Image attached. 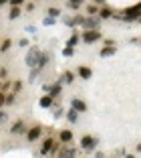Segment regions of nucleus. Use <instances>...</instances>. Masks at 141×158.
Segmentation results:
<instances>
[{
	"label": "nucleus",
	"mask_w": 141,
	"mask_h": 158,
	"mask_svg": "<svg viewBox=\"0 0 141 158\" xmlns=\"http://www.w3.org/2000/svg\"><path fill=\"white\" fill-rule=\"evenodd\" d=\"M103 2H105V0H95V4H103Z\"/></svg>",
	"instance_id": "72a5a7b5"
},
{
	"label": "nucleus",
	"mask_w": 141,
	"mask_h": 158,
	"mask_svg": "<svg viewBox=\"0 0 141 158\" xmlns=\"http://www.w3.org/2000/svg\"><path fill=\"white\" fill-rule=\"evenodd\" d=\"M38 57H41V51H38L37 47H30L28 49V53H26V65L28 67H37V63H38Z\"/></svg>",
	"instance_id": "f03ea898"
},
{
	"label": "nucleus",
	"mask_w": 141,
	"mask_h": 158,
	"mask_svg": "<svg viewBox=\"0 0 141 158\" xmlns=\"http://www.w3.org/2000/svg\"><path fill=\"white\" fill-rule=\"evenodd\" d=\"M101 39V33H99V28H93V31H85L83 33V41L85 43H95Z\"/></svg>",
	"instance_id": "39448f33"
},
{
	"label": "nucleus",
	"mask_w": 141,
	"mask_h": 158,
	"mask_svg": "<svg viewBox=\"0 0 141 158\" xmlns=\"http://www.w3.org/2000/svg\"><path fill=\"white\" fill-rule=\"evenodd\" d=\"M20 16V6H12V8H10V14H8V19H18Z\"/></svg>",
	"instance_id": "a211bd4d"
},
{
	"label": "nucleus",
	"mask_w": 141,
	"mask_h": 158,
	"mask_svg": "<svg viewBox=\"0 0 141 158\" xmlns=\"http://www.w3.org/2000/svg\"><path fill=\"white\" fill-rule=\"evenodd\" d=\"M97 146V140L93 138V136H83L81 138V148L87 150V152H91V150H95Z\"/></svg>",
	"instance_id": "20e7f679"
},
{
	"label": "nucleus",
	"mask_w": 141,
	"mask_h": 158,
	"mask_svg": "<svg viewBox=\"0 0 141 158\" xmlns=\"http://www.w3.org/2000/svg\"><path fill=\"white\" fill-rule=\"evenodd\" d=\"M99 23H101V19H97V16H87V19H83L81 27L85 31H93V28H99Z\"/></svg>",
	"instance_id": "7ed1b4c3"
},
{
	"label": "nucleus",
	"mask_w": 141,
	"mask_h": 158,
	"mask_svg": "<svg viewBox=\"0 0 141 158\" xmlns=\"http://www.w3.org/2000/svg\"><path fill=\"white\" fill-rule=\"evenodd\" d=\"M18 45H20V47H28V41H26V39H20Z\"/></svg>",
	"instance_id": "473e14b6"
},
{
	"label": "nucleus",
	"mask_w": 141,
	"mask_h": 158,
	"mask_svg": "<svg viewBox=\"0 0 141 158\" xmlns=\"http://www.w3.org/2000/svg\"><path fill=\"white\" fill-rule=\"evenodd\" d=\"M6 120H8V114H6L4 110H0V124H4Z\"/></svg>",
	"instance_id": "c85d7f7f"
},
{
	"label": "nucleus",
	"mask_w": 141,
	"mask_h": 158,
	"mask_svg": "<svg viewBox=\"0 0 141 158\" xmlns=\"http://www.w3.org/2000/svg\"><path fill=\"white\" fill-rule=\"evenodd\" d=\"M46 61H49V57H46L45 53H41V57H38V63H37V67H34V69H42V67L46 65Z\"/></svg>",
	"instance_id": "f3484780"
},
{
	"label": "nucleus",
	"mask_w": 141,
	"mask_h": 158,
	"mask_svg": "<svg viewBox=\"0 0 141 158\" xmlns=\"http://www.w3.org/2000/svg\"><path fill=\"white\" fill-rule=\"evenodd\" d=\"M6 2H8V0H0V6H2V4H6Z\"/></svg>",
	"instance_id": "f704fd0d"
},
{
	"label": "nucleus",
	"mask_w": 141,
	"mask_h": 158,
	"mask_svg": "<svg viewBox=\"0 0 141 158\" xmlns=\"http://www.w3.org/2000/svg\"><path fill=\"white\" fill-rule=\"evenodd\" d=\"M75 154H77L75 148H63L59 152V158H75Z\"/></svg>",
	"instance_id": "9b49d317"
},
{
	"label": "nucleus",
	"mask_w": 141,
	"mask_h": 158,
	"mask_svg": "<svg viewBox=\"0 0 141 158\" xmlns=\"http://www.w3.org/2000/svg\"><path fill=\"white\" fill-rule=\"evenodd\" d=\"M53 99H55V98H50L49 93H46L45 98H41V107H50V106H53Z\"/></svg>",
	"instance_id": "ddd939ff"
},
{
	"label": "nucleus",
	"mask_w": 141,
	"mask_h": 158,
	"mask_svg": "<svg viewBox=\"0 0 141 158\" xmlns=\"http://www.w3.org/2000/svg\"><path fill=\"white\" fill-rule=\"evenodd\" d=\"M73 140V132L71 130H63L61 132V142H71Z\"/></svg>",
	"instance_id": "4468645a"
},
{
	"label": "nucleus",
	"mask_w": 141,
	"mask_h": 158,
	"mask_svg": "<svg viewBox=\"0 0 141 158\" xmlns=\"http://www.w3.org/2000/svg\"><path fill=\"white\" fill-rule=\"evenodd\" d=\"M61 114H63V107H55V116L61 118Z\"/></svg>",
	"instance_id": "2f4dec72"
},
{
	"label": "nucleus",
	"mask_w": 141,
	"mask_h": 158,
	"mask_svg": "<svg viewBox=\"0 0 141 158\" xmlns=\"http://www.w3.org/2000/svg\"><path fill=\"white\" fill-rule=\"evenodd\" d=\"M0 87H2V83H0Z\"/></svg>",
	"instance_id": "c9c22d12"
},
{
	"label": "nucleus",
	"mask_w": 141,
	"mask_h": 158,
	"mask_svg": "<svg viewBox=\"0 0 141 158\" xmlns=\"http://www.w3.org/2000/svg\"><path fill=\"white\" fill-rule=\"evenodd\" d=\"M67 120L75 124V122L79 120V112H77V110H69V112H67Z\"/></svg>",
	"instance_id": "2eb2a0df"
},
{
	"label": "nucleus",
	"mask_w": 141,
	"mask_h": 158,
	"mask_svg": "<svg viewBox=\"0 0 141 158\" xmlns=\"http://www.w3.org/2000/svg\"><path fill=\"white\" fill-rule=\"evenodd\" d=\"M139 10H141V4H135L131 8H125L123 12V20H127V23H133V20L139 19Z\"/></svg>",
	"instance_id": "f257e3e1"
},
{
	"label": "nucleus",
	"mask_w": 141,
	"mask_h": 158,
	"mask_svg": "<svg viewBox=\"0 0 141 158\" xmlns=\"http://www.w3.org/2000/svg\"><path fill=\"white\" fill-rule=\"evenodd\" d=\"M99 16H101V19H109V16H113V10H111V8H103L99 12Z\"/></svg>",
	"instance_id": "aec40b11"
},
{
	"label": "nucleus",
	"mask_w": 141,
	"mask_h": 158,
	"mask_svg": "<svg viewBox=\"0 0 141 158\" xmlns=\"http://www.w3.org/2000/svg\"><path fill=\"white\" fill-rule=\"evenodd\" d=\"M87 12H89V16H95L99 10H97V4H89L87 6Z\"/></svg>",
	"instance_id": "4be33fe9"
},
{
	"label": "nucleus",
	"mask_w": 141,
	"mask_h": 158,
	"mask_svg": "<svg viewBox=\"0 0 141 158\" xmlns=\"http://www.w3.org/2000/svg\"><path fill=\"white\" fill-rule=\"evenodd\" d=\"M42 134V130L38 128V126H34V128H30V130H26V138L30 140V142H34V140L38 138V136Z\"/></svg>",
	"instance_id": "423d86ee"
},
{
	"label": "nucleus",
	"mask_w": 141,
	"mask_h": 158,
	"mask_svg": "<svg viewBox=\"0 0 141 158\" xmlns=\"http://www.w3.org/2000/svg\"><path fill=\"white\" fill-rule=\"evenodd\" d=\"M83 2H85V0H69V6H71L73 10H77V8L83 6Z\"/></svg>",
	"instance_id": "6ab92c4d"
},
{
	"label": "nucleus",
	"mask_w": 141,
	"mask_h": 158,
	"mask_svg": "<svg viewBox=\"0 0 141 158\" xmlns=\"http://www.w3.org/2000/svg\"><path fill=\"white\" fill-rule=\"evenodd\" d=\"M79 43V35H73V37L69 39V47H75Z\"/></svg>",
	"instance_id": "bb28decb"
},
{
	"label": "nucleus",
	"mask_w": 141,
	"mask_h": 158,
	"mask_svg": "<svg viewBox=\"0 0 141 158\" xmlns=\"http://www.w3.org/2000/svg\"><path fill=\"white\" fill-rule=\"evenodd\" d=\"M59 14H61V12H59L57 8H50V10H49V16H59Z\"/></svg>",
	"instance_id": "c756f323"
},
{
	"label": "nucleus",
	"mask_w": 141,
	"mask_h": 158,
	"mask_svg": "<svg viewBox=\"0 0 141 158\" xmlns=\"http://www.w3.org/2000/svg\"><path fill=\"white\" fill-rule=\"evenodd\" d=\"M20 87H22V83H20V81H14V85H12V93H18V91H20Z\"/></svg>",
	"instance_id": "cd10ccee"
},
{
	"label": "nucleus",
	"mask_w": 141,
	"mask_h": 158,
	"mask_svg": "<svg viewBox=\"0 0 141 158\" xmlns=\"http://www.w3.org/2000/svg\"><path fill=\"white\" fill-rule=\"evenodd\" d=\"M22 132H26L24 124H22V122H14V124H12V128H10V134L18 136V134H22Z\"/></svg>",
	"instance_id": "0eeeda50"
},
{
	"label": "nucleus",
	"mask_w": 141,
	"mask_h": 158,
	"mask_svg": "<svg viewBox=\"0 0 141 158\" xmlns=\"http://www.w3.org/2000/svg\"><path fill=\"white\" fill-rule=\"evenodd\" d=\"M63 77H65V83H73V79H75V75L73 73H71V71H65V75H63Z\"/></svg>",
	"instance_id": "412c9836"
},
{
	"label": "nucleus",
	"mask_w": 141,
	"mask_h": 158,
	"mask_svg": "<svg viewBox=\"0 0 141 158\" xmlns=\"http://www.w3.org/2000/svg\"><path fill=\"white\" fill-rule=\"evenodd\" d=\"M57 20H55V16H46L45 20H42V24H45V27H50V24H55Z\"/></svg>",
	"instance_id": "b1692460"
},
{
	"label": "nucleus",
	"mask_w": 141,
	"mask_h": 158,
	"mask_svg": "<svg viewBox=\"0 0 141 158\" xmlns=\"http://www.w3.org/2000/svg\"><path fill=\"white\" fill-rule=\"evenodd\" d=\"M71 106H73V110H77V112H85V110H87L85 102H83V99H79V98L71 99Z\"/></svg>",
	"instance_id": "6e6552de"
},
{
	"label": "nucleus",
	"mask_w": 141,
	"mask_h": 158,
	"mask_svg": "<svg viewBox=\"0 0 141 158\" xmlns=\"http://www.w3.org/2000/svg\"><path fill=\"white\" fill-rule=\"evenodd\" d=\"M4 103H6V106H12V103H14V93H8V95H6Z\"/></svg>",
	"instance_id": "393cba45"
},
{
	"label": "nucleus",
	"mask_w": 141,
	"mask_h": 158,
	"mask_svg": "<svg viewBox=\"0 0 141 158\" xmlns=\"http://www.w3.org/2000/svg\"><path fill=\"white\" fill-rule=\"evenodd\" d=\"M91 75H93V71L89 69V67H85V65L79 67V77L81 79H91Z\"/></svg>",
	"instance_id": "f8f14e48"
},
{
	"label": "nucleus",
	"mask_w": 141,
	"mask_h": 158,
	"mask_svg": "<svg viewBox=\"0 0 141 158\" xmlns=\"http://www.w3.org/2000/svg\"><path fill=\"white\" fill-rule=\"evenodd\" d=\"M113 53H115V47H107L105 45L103 49H101V57H111Z\"/></svg>",
	"instance_id": "dca6fc26"
},
{
	"label": "nucleus",
	"mask_w": 141,
	"mask_h": 158,
	"mask_svg": "<svg viewBox=\"0 0 141 158\" xmlns=\"http://www.w3.org/2000/svg\"><path fill=\"white\" fill-rule=\"evenodd\" d=\"M10 45H12L10 41H4V43H2V47H0V53H6L10 49Z\"/></svg>",
	"instance_id": "a878e982"
},
{
	"label": "nucleus",
	"mask_w": 141,
	"mask_h": 158,
	"mask_svg": "<svg viewBox=\"0 0 141 158\" xmlns=\"http://www.w3.org/2000/svg\"><path fill=\"white\" fill-rule=\"evenodd\" d=\"M45 91L49 93L50 98H57L61 93V83H57V85H53V87H49V85H45Z\"/></svg>",
	"instance_id": "9d476101"
},
{
	"label": "nucleus",
	"mask_w": 141,
	"mask_h": 158,
	"mask_svg": "<svg viewBox=\"0 0 141 158\" xmlns=\"http://www.w3.org/2000/svg\"><path fill=\"white\" fill-rule=\"evenodd\" d=\"M8 2H10V4H12V6H20V4H22V2H24V0H8Z\"/></svg>",
	"instance_id": "7c9ffc66"
},
{
	"label": "nucleus",
	"mask_w": 141,
	"mask_h": 158,
	"mask_svg": "<svg viewBox=\"0 0 141 158\" xmlns=\"http://www.w3.org/2000/svg\"><path fill=\"white\" fill-rule=\"evenodd\" d=\"M73 53H75V49H73V47H65V49H63V55L65 57H73Z\"/></svg>",
	"instance_id": "5701e85b"
},
{
	"label": "nucleus",
	"mask_w": 141,
	"mask_h": 158,
	"mask_svg": "<svg viewBox=\"0 0 141 158\" xmlns=\"http://www.w3.org/2000/svg\"><path fill=\"white\" fill-rule=\"evenodd\" d=\"M53 146H55V142H53V138H46L45 142H42L41 154H50V150H53Z\"/></svg>",
	"instance_id": "1a4fd4ad"
}]
</instances>
